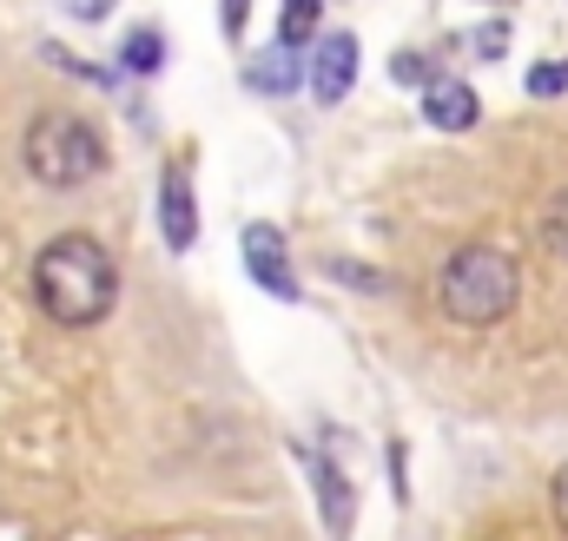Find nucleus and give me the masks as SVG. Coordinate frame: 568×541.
Returning a JSON list of instances; mask_svg holds the SVG:
<instances>
[{"label":"nucleus","mask_w":568,"mask_h":541,"mask_svg":"<svg viewBox=\"0 0 568 541\" xmlns=\"http://www.w3.org/2000/svg\"><path fill=\"white\" fill-rule=\"evenodd\" d=\"M33 304L40 317H53L60 330H93L113 304H120V265L93 232H60L40 245L33 258Z\"/></svg>","instance_id":"f257e3e1"},{"label":"nucleus","mask_w":568,"mask_h":541,"mask_svg":"<svg viewBox=\"0 0 568 541\" xmlns=\"http://www.w3.org/2000/svg\"><path fill=\"white\" fill-rule=\"evenodd\" d=\"M523 297V270L503 245H456L436 270V310L463 330H489L516 310Z\"/></svg>","instance_id":"f03ea898"},{"label":"nucleus","mask_w":568,"mask_h":541,"mask_svg":"<svg viewBox=\"0 0 568 541\" xmlns=\"http://www.w3.org/2000/svg\"><path fill=\"white\" fill-rule=\"evenodd\" d=\"M20 165L40 178V185H53V192H73V185H87V178H100L106 172V133L87 120V113H40L27 139H20Z\"/></svg>","instance_id":"7ed1b4c3"},{"label":"nucleus","mask_w":568,"mask_h":541,"mask_svg":"<svg viewBox=\"0 0 568 541\" xmlns=\"http://www.w3.org/2000/svg\"><path fill=\"white\" fill-rule=\"evenodd\" d=\"M351 86H357V33H331V40H317L311 93H317L324 106H337V100H351Z\"/></svg>","instance_id":"20e7f679"},{"label":"nucleus","mask_w":568,"mask_h":541,"mask_svg":"<svg viewBox=\"0 0 568 541\" xmlns=\"http://www.w3.org/2000/svg\"><path fill=\"white\" fill-rule=\"evenodd\" d=\"M424 120L429 126H443V133H469L476 120H483V106H476V86H463V80H429L424 86Z\"/></svg>","instance_id":"39448f33"},{"label":"nucleus","mask_w":568,"mask_h":541,"mask_svg":"<svg viewBox=\"0 0 568 541\" xmlns=\"http://www.w3.org/2000/svg\"><path fill=\"white\" fill-rule=\"evenodd\" d=\"M245 258H252V277H258L265 290H278V297L297 290V284H291V258H284V238L272 225H252V232H245Z\"/></svg>","instance_id":"423d86ee"},{"label":"nucleus","mask_w":568,"mask_h":541,"mask_svg":"<svg viewBox=\"0 0 568 541\" xmlns=\"http://www.w3.org/2000/svg\"><path fill=\"white\" fill-rule=\"evenodd\" d=\"M199 238V218H192V185L179 178V172H165V245L172 252H185Z\"/></svg>","instance_id":"0eeeda50"},{"label":"nucleus","mask_w":568,"mask_h":541,"mask_svg":"<svg viewBox=\"0 0 568 541\" xmlns=\"http://www.w3.org/2000/svg\"><path fill=\"white\" fill-rule=\"evenodd\" d=\"M317 20H324V0H278V47L317 40Z\"/></svg>","instance_id":"6e6552de"},{"label":"nucleus","mask_w":568,"mask_h":541,"mask_svg":"<svg viewBox=\"0 0 568 541\" xmlns=\"http://www.w3.org/2000/svg\"><path fill=\"white\" fill-rule=\"evenodd\" d=\"M542 238H549V252H556V258H568V192L549 198V212H542Z\"/></svg>","instance_id":"1a4fd4ad"},{"label":"nucleus","mask_w":568,"mask_h":541,"mask_svg":"<svg viewBox=\"0 0 568 541\" xmlns=\"http://www.w3.org/2000/svg\"><path fill=\"white\" fill-rule=\"evenodd\" d=\"M159 60H165V53H159V33L140 27V33L126 40V67H133V73H159Z\"/></svg>","instance_id":"9d476101"},{"label":"nucleus","mask_w":568,"mask_h":541,"mask_svg":"<svg viewBox=\"0 0 568 541\" xmlns=\"http://www.w3.org/2000/svg\"><path fill=\"white\" fill-rule=\"evenodd\" d=\"M503 47H509V27L496 20V27H483L476 40H469V53H483V60H503Z\"/></svg>","instance_id":"9b49d317"},{"label":"nucleus","mask_w":568,"mask_h":541,"mask_svg":"<svg viewBox=\"0 0 568 541\" xmlns=\"http://www.w3.org/2000/svg\"><path fill=\"white\" fill-rule=\"evenodd\" d=\"M568 86V67H536V73H529V93H536V100H549V93H562Z\"/></svg>","instance_id":"f8f14e48"},{"label":"nucleus","mask_w":568,"mask_h":541,"mask_svg":"<svg viewBox=\"0 0 568 541\" xmlns=\"http://www.w3.org/2000/svg\"><path fill=\"white\" fill-rule=\"evenodd\" d=\"M60 7H67L73 20H106V13H113L120 0H60Z\"/></svg>","instance_id":"ddd939ff"},{"label":"nucleus","mask_w":568,"mask_h":541,"mask_svg":"<svg viewBox=\"0 0 568 541\" xmlns=\"http://www.w3.org/2000/svg\"><path fill=\"white\" fill-rule=\"evenodd\" d=\"M245 7H252V0H219V20H225V33H232V40L245 33Z\"/></svg>","instance_id":"4468645a"},{"label":"nucleus","mask_w":568,"mask_h":541,"mask_svg":"<svg viewBox=\"0 0 568 541\" xmlns=\"http://www.w3.org/2000/svg\"><path fill=\"white\" fill-rule=\"evenodd\" d=\"M549 496H556V522L568 529V462L556 469V489H549Z\"/></svg>","instance_id":"2eb2a0df"}]
</instances>
